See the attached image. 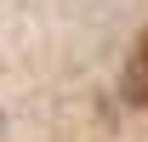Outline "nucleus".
<instances>
[{
	"label": "nucleus",
	"mask_w": 148,
	"mask_h": 142,
	"mask_svg": "<svg viewBox=\"0 0 148 142\" xmlns=\"http://www.w3.org/2000/svg\"><path fill=\"white\" fill-rule=\"evenodd\" d=\"M120 91H125L131 108H148V29L137 34V46H131V63H125V74H120Z\"/></svg>",
	"instance_id": "1"
}]
</instances>
